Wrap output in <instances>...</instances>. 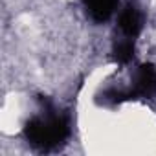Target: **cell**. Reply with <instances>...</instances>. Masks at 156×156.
I'll return each mask as SVG.
<instances>
[{
  "instance_id": "obj_1",
  "label": "cell",
  "mask_w": 156,
  "mask_h": 156,
  "mask_svg": "<svg viewBox=\"0 0 156 156\" xmlns=\"http://www.w3.org/2000/svg\"><path fill=\"white\" fill-rule=\"evenodd\" d=\"M68 134H70L68 118L53 110L50 105L44 108L42 114L28 119L24 127V136L28 143L39 151H53L61 147L66 141Z\"/></svg>"
},
{
  "instance_id": "obj_2",
  "label": "cell",
  "mask_w": 156,
  "mask_h": 156,
  "mask_svg": "<svg viewBox=\"0 0 156 156\" xmlns=\"http://www.w3.org/2000/svg\"><path fill=\"white\" fill-rule=\"evenodd\" d=\"M156 96V66L151 62H143L136 68L132 75V85L127 90L110 88L103 94V101L108 103H123L130 99H147Z\"/></svg>"
},
{
  "instance_id": "obj_3",
  "label": "cell",
  "mask_w": 156,
  "mask_h": 156,
  "mask_svg": "<svg viewBox=\"0 0 156 156\" xmlns=\"http://www.w3.org/2000/svg\"><path fill=\"white\" fill-rule=\"evenodd\" d=\"M119 31L123 37H129V39H134L140 35L141 31V13L140 9L134 6V4H129L123 8V11L119 13Z\"/></svg>"
},
{
  "instance_id": "obj_4",
  "label": "cell",
  "mask_w": 156,
  "mask_h": 156,
  "mask_svg": "<svg viewBox=\"0 0 156 156\" xmlns=\"http://www.w3.org/2000/svg\"><path fill=\"white\" fill-rule=\"evenodd\" d=\"M83 2H85L88 17L98 24L107 22L114 15L116 6H118V0H83Z\"/></svg>"
},
{
  "instance_id": "obj_5",
  "label": "cell",
  "mask_w": 156,
  "mask_h": 156,
  "mask_svg": "<svg viewBox=\"0 0 156 156\" xmlns=\"http://www.w3.org/2000/svg\"><path fill=\"white\" fill-rule=\"evenodd\" d=\"M134 51H136L134 39L123 37V39H119V41L114 44L112 57H114V61H116L118 64H129V62L134 59Z\"/></svg>"
}]
</instances>
